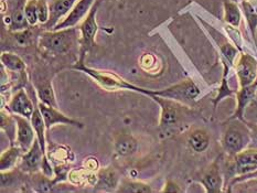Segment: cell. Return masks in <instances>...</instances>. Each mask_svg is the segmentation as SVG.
I'll return each mask as SVG.
<instances>
[{
	"label": "cell",
	"instance_id": "obj_24",
	"mask_svg": "<svg viewBox=\"0 0 257 193\" xmlns=\"http://www.w3.org/2000/svg\"><path fill=\"white\" fill-rule=\"evenodd\" d=\"M223 9H224V17L223 19L228 26L238 28L242 21V13L239 9V6L231 2V0H224L223 2Z\"/></svg>",
	"mask_w": 257,
	"mask_h": 193
},
{
	"label": "cell",
	"instance_id": "obj_23",
	"mask_svg": "<svg viewBox=\"0 0 257 193\" xmlns=\"http://www.w3.org/2000/svg\"><path fill=\"white\" fill-rule=\"evenodd\" d=\"M30 121L33 126V129H35V131H36L37 139H38L39 143H40L42 151L47 156V140H46L47 127H46V123H44L43 116L40 112V109H39L38 104L36 106L35 112H33L32 116H31Z\"/></svg>",
	"mask_w": 257,
	"mask_h": 193
},
{
	"label": "cell",
	"instance_id": "obj_30",
	"mask_svg": "<svg viewBox=\"0 0 257 193\" xmlns=\"http://www.w3.org/2000/svg\"><path fill=\"white\" fill-rule=\"evenodd\" d=\"M223 66H224V73H223V79H222V84L219 88V93H217V96L214 99V106H216L217 103H220L223 98L226 96H230L234 93L233 90H231L230 86L227 84V74H228V65L226 61L223 59Z\"/></svg>",
	"mask_w": 257,
	"mask_h": 193
},
{
	"label": "cell",
	"instance_id": "obj_13",
	"mask_svg": "<svg viewBox=\"0 0 257 193\" xmlns=\"http://www.w3.org/2000/svg\"><path fill=\"white\" fill-rule=\"evenodd\" d=\"M96 0H79L74 6V8L72 9L71 13L65 17V18L60 21L59 24L53 28V30H60L65 29V28L75 27L82 22V20L85 18L91 11L92 7L94 6Z\"/></svg>",
	"mask_w": 257,
	"mask_h": 193
},
{
	"label": "cell",
	"instance_id": "obj_27",
	"mask_svg": "<svg viewBox=\"0 0 257 193\" xmlns=\"http://www.w3.org/2000/svg\"><path fill=\"white\" fill-rule=\"evenodd\" d=\"M57 182L54 179L49 178L46 174L40 172L31 174V186L37 192H51L54 190Z\"/></svg>",
	"mask_w": 257,
	"mask_h": 193
},
{
	"label": "cell",
	"instance_id": "obj_19",
	"mask_svg": "<svg viewBox=\"0 0 257 193\" xmlns=\"http://www.w3.org/2000/svg\"><path fill=\"white\" fill-rule=\"evenodd\" d=\"M96 186L102 190L115 191L120 183V176L118 171L114 167H106L100 169L97 173Z\"/></svg>",
	"mask_w": 257,
	"mask_h": 193
},
{
	"label": "cell",
	"instance_id": "obj_18",
	"mask_svg": "<svg viewBox=\"0 0 257 193\" xmlns=\"http://www.w3.org/2000/svg\"><path fill=\"white\" fill-rule=\"evenodd\" d=\"M256 88H257V81L248 86L239 87V90L236 91L237 106L235 109V113L233 114L231 118H238L241 120H245L244 118L245 110H246V108L248 107L250 102L253 101Z\"/></svg>",
	"mask_w": 257,
	"mask_h": 193
},
{
	"label": "cell",
	"instance_id": "obj_28",
	"mask_svg": "<svg viewBox=\"0 0 257 193\" xmlns=\"http://www.w3.org/2000/svg\"><path fill=\"white\" fill-rule=\"evenodd\" d=\"M2 129L7 135L11 146L15 145L17 137V121L14 114L10 115L7 112H5L4 107L2 109Z\"/></svg>",
	"mask_w": 257,
	"mask_h": 193
},
{
	"label": "cell",
	"instance_id": "obj_20",
	"mask_svg": "<svg viewBox=\"0 0 257 193\" xmlns=\"http://www.w3.org/2000/svg\"><path fill=\"white\" fill-rule=\"evenodd\" d=\"M33 84H35L37 97L39 101L47 105H50V106L59 108L51 81L48 79H37L35 80Z\"/></svg>",
	"mask_w": 257,
	"mask_h": 193
},
{
	"label": "cell",
	"instance_id": "obj_25",
	"mask_svg": "<svg viewBox=\"0 0 257 193\" xmlns=\"http://www.w3.org/2000/svg\"><path fill=\"white\" fill-rule=\"evenodd\" d=\"M0 60H2L4 68L9 72H13V73H24L26 72V63L19 55L11 52H3Z\"/></svg>",
	"mask_w": 257,
	"mask_h": 193
},
{
	"label": "cell",
	"instance_id": "obj_9",
	"mask_svg": "<svg viewBox=\"0 0 257 193\" xmlns=\"http://www.w3.org/2000/svg\"><path fill=\"white\" fill-rule=\"evenodd\" d=\"M44 157H46V154L43 153L38 139H36L29 150L24 152V154L21 156V159L18 163L19 171L27 174L40 172Z\"/></svg>",
	"mask_w": 257,
	"mask_h": 193
},
{
	"label": "cell",
	"instance_id": "obj_15",
	"mask_svg": "<svg viewBox=\"0 0 257 193\" xmlns=\"http://www.w3.org/2000/svg\"><path fill=\"white\" fill-rule=\"evenodd\" d=\"M79 0H51L50 2V20L43 25L44 30H53L60 21L68 16Z\"/></svg>",
	"mask_w": 257,
	"mask_h": 193
},
{
	"label": "cell",
	"instance_id": "obj_6",
	"mask_svg": "<svg viewBox=\"0 0 257 193\" xmlns=\"http://www.w3.org/2000/svg\"><path fill=\"white\" fill-rule=\"evenodd\" d=\"M200 94L201 91L199 86L191 79L181 81L180 83H177L175 85L165 88V90L153 91V95L170 98L184 105L194 103L200 96Z\"/></svg>",
	"mask_w": 257,
	"mask_h": 193
},
{
	"label": "cell",
	"instance_id": "obj_31",
	"mask_svg": "<svg viewBox=\"0 0 257 193\" xmlns=\"http://www.w3.org/2000/svg\"><path fill=\"white\" fill-rule=\"evenodd\" d=\"M37 3L38 0H28L25 7V17L30 27H37L39 25Z\"/></svg>",
	"mask_w": 257,
	"mask_h": 193
},
{
	"label": "cell",
	"instance_id": "obj_16",
	"mask_svg": "<svg viewBox=\"0 0 257 193\" xmlns=\"http://www.w3.org/2000/svg\"><path fill=\"white\" fill-rule=\"evenodd\" d=\"M257 170V149L246 148L233 157V171L236 175L253 172Z\"/></svg>",
	"mask_w": 257,
	"mask_h": 193
},
{
	"label": "cell",
	"instance_id": "obj_35",
	"mask_svg": "<svg viewBox=\"0 0 257 193\" xmlns=\"http://www.w3.org/2000/svg\"><path fill=\"white\" fill-rule=\"evenodd\" d=\"M163 192H182V190L179 187L177 183H175L173 181H167V183L165 185V189Z\"/></svg>",
	"mask_w": 257,
	"mask_h": 193
},
{
	"label": "cell",
	"instance_id": "obj_22",
	"mask_svg": "<svg viewBox=\"0 0 257 193\" xmlns=\"http://www.w3.org/2000/svg\"><path fill=\"white\" fill-rule=\"evenodd\" d=\"M22 154H24V151L18 146H10L9 149L2 153V158H0V171L5 172V171L16 169V167H18V163Z\"/></svg>",
	"mask_w": 257,
	"mask_h": 193
},
{
	"label": "cell",
	"instance_id": "obj_32",
	"mask_svg": "<svg viewBox=\"0 0 257 193\" xmlns=\"http://www.w3.org/2000/svg\"><path fill=\"white\" fill-rule=\"evenodd\" d=\"M37 7H38L39 24L41 26L48 24L50 20V4L47 2V0H38Z\"/></svg>",
	"mask_w": 257,
	"mask_h": 193
},
{
	"label": "cell",
	"instance_id": "obj_11",
	"mask_svg": "<svg viewBox=\"0 0 257 193\" xmlns=\"http://www.w3.org/2000/svg\"><path fill=\"white\" fill-rule=\"evenodd\" d=\"M14 116L17 121L16 146H18L24 152H27L32 147L33 142L37 139L36 131L33 129V126L30 119H28L20 115Z\"/></svg>",
	"mask_w": 257,
	"mask_h": 193
},
{
	"label": "cell",
	"instance_id": "obj_5",
	"mask_svg": "<svg viewBox=\"0 0 257 193\" xmlns=\"http://www.w3.org/2000/svg\"><path fill=\"white\" fill-rule=\"evenodd\" d=\"M102 3L103 0H96L91 11H89L88 15L82 20L79 26L81 35L79 62H84L86 54L91 51V49L93 47L96 46V43H95V37H96V33L99 30V27L96 21V15Z\"/></svg>",
	"mask_w": 257,
	"mask_h": 193
},
{
	"label": "cell",
	"instance_id": "obj_29",
	"mask_svg": "<svg viewBox=\"0 0 257 193\" xmlns=\"http://www.w3.org/2000/svg\"><path fill=\"white\" fill-rule=\"evenodd\" d=\"M241 7L245 18H246L249 30L252 32V36L255 38L257 28V7L250 0H242Z\"/></svg>",
	"mask_w": 257,
	"mask_h": 193
},
{
	"label": "cell",
	"instance_id": "obj_36",
	"mask_svg": "<svg viewBox=\"0 0 257 193\" xmlns=\"http://www.w3.org/2000/svg\"><path fill=\"white\" fill-rule=\"evenodd\" d=\"M248 107L253 108V109H257V88H256V92H255V95H254L253 101L250 102V104L248 105Z\"/></svg>",
	"mask_w": 257,
	"mask_h": 193
},
{
	"label": "cell",
	"instance_id": "obj_1",
	"mask_svg": "<svg viewBox=\"0 0 257 193\" xmlns=\"http://www.w3.org/2000/svg\"><path fill=\"white\" fill-rule=\"evenodd\" d=\"M80 29L75 27L44 30L39 36V47L51 54H66L80 46Z\"/></svg>",
	"mask_w": 257,
	"mask_h": 193
},
{
	"label": "cell",
	"instance_id": "obj_12",
	"mask_svg": "<svg viewBox=\"0 0 257 193\" xmlns=\"http://www.w3.org/2000/svg\"><path fill=\"white\" fill-rule=\"evenodd\" d=\"M37 106V105H36ZM36 106L33 105L30 96L28 95L25 88H20L18 92L14 94V96L10 98V101L7 105V108L11 114L20 115L24 117L31 119V116L35 112Z\"/></svg>",
	"mask_w": 257,
	"mask_h": 193
},
{
	"label": "cell",
	"instance_id": "obj_14",
	"mask_svg": "<svg viewBox=\"0 0 257 193\" xmlns=\"http://www.w3.org/2000/svg\"><path fill=\"white\" fill-rule=\"evenodd\" d=\"M206 193H221L223 191V175L221 172L219 159H215L200 179Z\"/></svg>",
	"mask_w": 257,
	"mask_h": 193
},
{
	"label": "cell",
	"instance_id": "obj_21",
	"mask_svg": "<svg viewBox=\"0 0 257 193\" xmlns=\"http://www.w3.org/2000/svg\"><path fill=\"white\" fill-rule=\"evenodd\" d=\"M210 134L205 129L198 128L191 131L188 137V145L195 153H202L210 146Z\"/></svg>",
	"mask_w": 257,
	"mask_h": 193
},
{
	"label": "cell",
	"instance_id": "obj_8",
	"mask_svg": "<svg viewBox=\"0 0 257 193\" xmlns=\"http://www.w3.org/2000/svg\"><path fill=\"white\" fill-rule=\"evenodd\" d=\"M235 70L239 87L248 86L257 81V60L253 55L239 54Z\"/></svg>",
	"mask_w": 257,
	"mask_h": 193
},
{
	"label": "cell",
	"instance_id": "obj_2",
	"mask_svg": "<svg viewBox=\"0 0 257 193\" xmlns=\"http://www.w3.org/2000/svg\"><path fill=\"white\" fill-rule=\"evenodd\" d=\"M73 69L81 71L83 73L87 74L89 77H92L100 87L106 91H134L137 93H142L147 96L153 95V90H147V88L134 85L126 80L121 79L120 76L113 73V72L99 71L88 68V66L84 64V62H77L76 65L73 66Z\"/></svg>",
	"mask_w": 257,
	"mask_h": 193
},
{
	"label": "cell",
	"instance_id": "obj_3",
	"mask_svg": "<svg viewBox=\"0 0 257 193\" xmlns=\"http://www.w3.org/2000/svg\"><path fill=\"white\" fill-rule=\"evenodd\" d=\"M250 143V127L245 120L231 118L222 136V147L231 158L245 150Z\"/></svg>",
	"mask_w": 257,
	"mask_h": 193
},
{
	"label": "cell",
	"instance_id": "obj_7",
	"mask_svg": "<svg viewBox=\"0 0 257 193\" xmlns=\"http://www.w3.org/2000/svg\"><path fill=\"white\" fill-rule=\"evenodd\" d=\"M28 0H6L3 2V21L11 32L29 28L25 17V7Z\"/></svg>",
	"mask_w": 257,
	"mask_h": 193
},
{
	"label": "cell",
	"instance_id": "obj_4",
	"mask_svg": "<svg viewBox=\"0 0 257 193\" xmlns=\"http://www.w3.org/2000/svg\"><path fill=\"white\" fill-rule=\"evenodd\" d=\"M150 98L159 105L160 107V121L159 128L165 134H169L177 127L180 126L183 118L189 116L190 109L187 105L173 101L170 98L152 95Z\"/></svg>",
	"mask_w": 257,
	"mask_h": 193
},
{
	"label": "cell",
	"instance_id": "obj_17",
	"mask_svg": "<svg viewBox=\"0 0 257 193\" xmlns=\"http://www.w3.org/2000/svg\"><path fill=\"white\" fill-rule=\"evenodd\" d=\"M114 149L119 157H131L138 150V141L130 132H118L114 136Z\"/></svg>",
	"mask_w": 257,
	"mask_h": 193
},
{
	"label": "cell",
	"instance_id": "obj_10",
	"mask_svg": "<svg viewBox=\"0 0 257 193\" xmlns=\"http://www.w3.org/2000/svg\"><path fill=\"white\" fill-rule=\"evenodd\" d=\"M38 106L43 116L47 130H50L54 125H58V124L74 126V127H77V128H83V127H84V125H83L81 121L73 119V118H70L69 116H66L63 113H61L59 108H57V107L50 106V105H47L42 102H39Z\"/></svg>",
	"mask_w": 257,
	"mask_h": 193
},
{
	"label": "cell",
	"instance_id": "obj_33",
	"mask_svg": "<svg viewBox=\"0 0 257 193\" xmlns=\"http://www.w3.org/2000/svg\"><path fill=\"white\" fill-rule=\"evenodd\" d=\"M254 179H257V170L253 171V172H249V173H245V174H242V175H236L234 176L232 182L230 183V186H234L236 183H241V182H244V181H248V180H254Z\"/></svg>",
	"mask_w": 257,
	"mask_h": 193
},
{
	"label": "cell",
	"instance_id": "obj_26",
	"mask_svg": "<svg viewBox=\"0 0 257 193\" xmlns=\"http://www.w3.org/2000/svg\"><path fill=\"white\" fill-rule=\"evenodd\" d=\"M117 192L119 193H152L154 190L149 184L142 181H133L130 179H124L117 187Z\"/></svg>",
	"mask_w": 257,
	"mask_h": 193
},
{
	"label": "cell",
	"instance_id": "obj_34",
	"mask_svg": "<svg viewBox=\"0 0 257 193\" xmlns=\"http://www.w3.org/2000/svg\"><path fill=\"white\" fill-rule=\"evenodd\" d=\"M250 127V143L249 148L257 149V125H249Z\"/></svg>",
	"mask_w": 257,
	"mask_h": 193
}]
</instances>
